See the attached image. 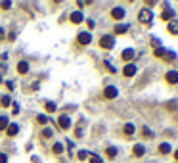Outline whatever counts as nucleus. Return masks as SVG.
<instances>
[{
  "label": "nucleus",
  "instance_id": "c756f323",
  "mask_svg": "<svg viewBox=\"0 0 178 163\" xmlns=\"http://www.w3.org/2000/svg\"><path fill=\"white\" fill-rule=\"evenodd\" d=\"M178 108V104H176V100H170L169 104H167V109H170V111H174Z\"/></svg>",
  "mask_w": 178,
  "mask_h": 163
},
{
  "label": "nucleus",
  "instance_id": "423d86ee",
  "mask_svg": "<svg viewBox=\"0 0 178 163\" xmlns=\"http://www.w3.org/2000/svg\"><path fill=\"white\" fill-rule=\"evenodd\" d=\"M136 71H138V67L134 65V63H126V65L123 67V75L125 77H134V75H136Z\"/></svg>",
  "mask_w": 178,
  "mask_h": 163
},
{
  "label": "nucleus",
  "instance_id": "9d476101",
  "mask_svg": "<svg viewBox=\"0 0 178 163\" xmlns=\"http://www.w3.org/2000/svg\"><path fill=\"white\" fill-rule=\"evenodd\" d=\"M134 56H136V52H134L132 48H125L123 54H121V58H123L125 61H130V60H134Z\"/></svg>",
  "mask_w": 178,
  "mask_h": 163
},
{
  "label": "nucleus",
  "instance_id": "f257e3e1",
  "mask_svg": "<svg viewBox=\"0 0 178 163\" xmlns=\"http://www.w3.org/2000/svg\"><path fill=\"white\" fill-rule=\"evenodd\" d=\"M100 46H102L104 50H111V48L115 46V39H113L111 35H104V37L100 39Z\"/></svg>",
  "mask_w": 178,
  "mask_h": 163
},
{
  "label": "nucleus",
  "instance_id": "e433bc0d",
  "mask_svg": "<svg viewBox=\"0 0 178 163\" xmlns=\"http://www.w3.org/2000/svg\"><path fill=\"white\" fill-rule=\"evenodd\" d=\"M6 87H8V90H13V88H16V84H13L12 81H6Z\"/></svg>",
  "mask_w": 178,
  "mask_h": 163
},
{
  "label": "nucleus",
  "instance_id": "9b49d317",
  "mask_svg": "<svg viewBox=\"0 0 178 163\" xmlns=\"http://www.w3.org/2000/svg\"><path fill=\"white\" fill-rule=\"evenodd\" d=\"M71 23H75V25H79V23H82V12H73V13H71Z\"/></svg>",
  "mask_w": 178,
  "mask_h": 163
},
{
  "label": "nucleus",
  "instance_id": "1a4fd4ad",
  "mask_svg": "<svg viewBox=\"0 0 178 163\" xmlns=\"http://www.w3.org/2000/svg\"><path fill=\"white\" fill-rule=\"evenodd\" d=\"M173 17H174V10L170 8V6H165V10L161 13V19L163 21H173Z\"/></svg>",
  "mask_w": 178,
  "mask_h": 163
},
{
  "label": "nucleus",
  "instance_id": "0eeeda50",
  "mask_svg": "<svg viewBox=\"0 0 178 163\" xmlns=\"http://www.w3.org/2000/svg\"><path fill=\"white\" fill-rule=\"evenodd\" d=\"M125 16H126V10H125V8H119V6H117V8H113V10H111V17H113V19H117V21H121Z\"/></svg>",
  "mask_w": 178,
  "mask_h": 163
},
{
  "label": "nucleus",
  "instance_id": "4468645a",
  "mask_svg": "<svg viewBox=\"0 0 178 163\" xmlns=\"http://www.w3.org/2000/svg\"><path fill=\"white\" fill-rule=\"evenodd\" d=\"M170 152H173V148H170L169 142H161V144H159V154L165 155V154H170Z\"/></svg>",
  "mask_w": 178,
  "mask_h": 163
},
{
  "label": "nucleus",
  "instance_id": "b1692460",
  "mask_svg": "<svg viewBox=\"0 0 178 163\" xmlns=\"http://www.w3.org/2000/svg\"><path fill=\"white\" fill-rule=\"evenodd\" d=\"M52 150H54V154H58V155H60V154L63 152V144H61V142H56Z\"/></svg>",
  "mask_w": 178,
  "mask_h": 163
},
{
  "label": "nucleus",
  "instance_id": "20e7f679",
  "mask_svg": "<svg viewBox=\"0 0 178 163\" xmlns=\"http://www.w3.org/2000/svg\"><path fill=\"white\" fill-rule=\"evenodd\" d=\"M104 96L107 98V100H115V98L119 96V90H117V87H113V84H107V87L104 88Z\"/></svg>",
  "mask_w": 178,
  "mask_h": 163
},
{
  "label": "nucleus",
  "instance_id": "7ed1b4c3",
  "mask_svg": "<svg viewBox=\"0 0 178 163\" xmlns=\"http://www.w3.org/2000/svg\"><path fill=\"white\" fill-rule=\"evenodd\" d=\"M58 125H60V129H63V131H69L71 129V117L67 115V113H63V115H60L58 117Z\"/></svg>",
  "mask_w": 178,
  "mask_h": 163
},
{
  "label": "nucleus",
  "instance_id": "f03ea898",
  "mask_svg": "<svg viewBox=\"0 0 178 163\" xmlns=\"http://www.w3.org/2000/svg\"><path fill=\"white\" fill-rule=\"evenodd\" d=\"M151 19H153V12L147 10V8H144L138 13V21H140V23H151Z\"/></svg>",
  "mask_w": 178,
  "mask_h": 163
},
{
  "label": "nucleus",
  "instance_id": "bb28decb",
  "mask_svg": "<svg viewBox=\"0 0 178 163\" xmlns=\"http://www.w3.org/2000/svg\"><path fill=\"white\" fill-rule=\"evenodd\" d=\"M142 134H144L146 138H153V132L147 129V127H142Z\"/></svg>",
  "mask_w": 178,
  "mask_h": 163
},
{
  "label": "nucleus",
  "instance_id": "2f4dec72",
  "mask_svg": "<svg viewBox=\"0 0 178 163\" xmlns=\"http://www.w3.org/2000/svg\"><path fill=\"white\" fill-rule=\"evenodd\" d=\"M105 67L109 69V73H117V69H115V65H111V61H105Z\"/></svg>",
  "mask_w": 178,
  "mask_h": 163
},
{
  "label": "nucleus",
  "instance_id": "6ab92c4d",
  "mask_svg": "<svg viewBox=\"0 0 178 163\" xmlns=\"http://www.w3.org/2000/svg\"><path fill=\"white\" fill-rule=\"evenodd\" d=\"M8 125H10V119L6 115H0V131H6V129H8Z\"/></svg>",
  "mask_w": 178,
  "mask_h": 163
},
{
  "label": "nucleus",
  "instance_id": "6e6552de",
  "mask_svg": "<svg viewBox=\"0 0 178 163\" xmlns=\"http://www.w3.org/2000/svg\"><path fill=\"white\" fill-rule=\"evenodd\" d=\"M77 40H79V44L86 46V44H90V42H92V35L90 33H79V35H77Z\"/></svg>",
  "mask_w": 178,
  "mask_h": 163
},
{
  "label": "nucleus",
  "instance_id": "aec40b11",
  "mask_svg": "<svg viewBox=\"0 0 178 163\" xmlns=\"http://www.w3.org/2000/svg\"><path fill=\"white\" fill-rule=\"evenodd\" d=\"M153 56H155V58H165V56H167V50H165L163 46H159V48H155V50H153Z\"/></svg>",
  "mask_w": 178,
  "mask_h": 163
},
{
  "label": "nucleus",
  "instance_id": "2eb2a0df",
  "mask_svg": "<svg viewBox=\"0 0 178 163\" xmlns=\"http://www.w3.org/2000/svg\"><path fill=\"white\" fill-rule=\"evenodd\" d=\"M132 154L136 155V157H142V155L146 154V148L142 146V144H136V146H134V150H132Z\"/></svg>",
  "mask_w": 178,
  "mask_h": 163
},
{
  "label": "nucleus",
  "instance_id": "ddd939ff",
  "mask_svg": "<svg viewBox=\"0 0 178 163\" xmlns=\"http://www.w3.org/2000/svg\"><path fill=\"white\" fill-rule=\"evenodd\" d=\"M17 73H21V75L29 73V63H27V61H19L17 63Z\"/></svg>",
  "mask_w": 178,
  "mask_h": 163
},
{
  "label": "nucleus",
  "instance_id": "f704fd0d",
  "mask_svg": "<svg viewBox=\"0 0 178 163\" xmlns=\"http://www.w3.org/2000/svg\"><path fill=\"white\" fill-rule=\"evenodd\" d=\"M151 44H153L155 48H159V46H161V40H159V39H151Z\"/></svg>",
  "mask_w": 178,
  "mask_h": 163
},
{
  "label": "nucleus",
  "instance_id": "a878e982",
  "mask_svg": "<svg viewBox=\"0 0 178 163\" xmlns=\"http://www.w3.org/2000/svg\"><path fill=\"white\" fill-rule=\"evenodd\" d=\"M56 109H58V106H56L54 102H46V111H50V113H54Z\"/></svg>",
  "mask_w": 178,
  "mask_h": 163
},
{
  "label": "nucleus",
  "instance_id": "58836bf2",
  "mask_svg": "<svg viewBox=\"0 0 178 163\" xmlns=\"http://www.w3.org/2000/svg\"><path fill=\"white\" fill-rule=\"evenodd\" d=\"M31 161H33V163H40V157H33Z\"/></svg>",
  "mask_w": 178,
  "mask_h": 163
},
{
  "label": "nucleus",
  "instance_id": "4c0bfd02",
  "mask_svg": "<svg viewBox=\"0 0 178 163\" xmlns=\"http://www.w3.org/2000/svg\"><path fill=\"white\" fill-rule=\"evenodd\" d=\"M6 37V33H4V29H2V27H0V40H2Z\"/></svg>",
  "mask_w": 178,
  "mask_h": 163
},
{
  "label": "nucleus",
  "instance_id": "393cba45",
  "mask_svg": "<svg viewBox=\"0 0 178 163\" xmlns=\"http://www.w3.org/2000/svg\"><path fill=\"white\" fill-rule=\"evenodd\" d=\"M0 104H2L4 108H8V106L12 104V98L10 96H2V98H0Z\"/></svg>",
  "mask_w": 178,
  "mask_h": 163
},
{
  "label": "nucleus",
  "instance_id": "dca6fc26",
  "mask_svg": "<svg viewBox=\"0 0 178 163\" xmlns=\"http://www.w3.org/2000/svg\"><path fill=\"white\" fill-rule=\"evenodd\" d=\"M123 131H125V134H126V136H132V134H134V132H136V127H134L132 123H126Z\"/></svg>",
  "mask_w": 178,
  "mask_h": 163
},
{
  "label": "nucleus",
  "instance_id": "ea45409f",
  "mask_svg": "<svg viewBox=\"0 0 178 163\" xmlns=\"http://www.w3.org/2000/svg\"><path fill=\"white\" fill-rule=\"evenodd\" d=\"M174 157H176V163H178V150L174 152Z\"/></svg>",
  "mask_w": 178,
  "mask_h": 163
},
{
  "label": "nucleus",
  "instance_id": "c9c22d12",
  "mask_svg": "<svg viewBox=\"0 0 178 163\" xmlns=\"http://www.w3.org/2000/svg\"><path fill=\"white\" fill-rule=\"evenodd\" d=\"M0 163H8V155L6 154H0Z\"/></svg>",
  "mask_w": 178,
  "mask_h": 163
},
{
  "label": "nucleus",
  "instance_id": "f8f14e48",
  "mask_svg": "<svg viewBox=\"0 0 178 163\" xmlns=\"http://www.w3.org/2000/svg\"><path fill=\"white\" fill-rule=\"evenodd\" d=\"M17 132H19V127H17L16 123H10L8 129H6V134H8V136H16Z\"/></svg>",
  "mask_w": 178,
  "mask_h": 163
},
{
  "label": "nucleus",
  "instance_id": "473e14b6",
  "mask_svg": "<svg viewBox=\"0 0 178 163\" xmlns=\"http://www.w3.org/2000/svg\"><path fill=\"white\" fill-rule=\"evenodd\" d=\"M0 8H2L4 12H6V10H10V8H12V2H0Z\"/></svg>",
  "mask_w": 178,
  "mask_h": 163
},
{
  "label": "nucleus",
  "instance_id": "a211bd4d",
  "mask_svg": "<svg viewBox=\"0 0 178 163\" xmlns=\"http://www.w3.org/2000/svg\"><path fill=\"white\" fill-rule=\"evenodd\" d=\"M105 154H107V157H109V159H113V157H117V154H119V150H117L115 146H109L107 150H105Z\"/></svg>",
  "mask_w": 178,
  "mask_h": 163
},
{
  "label": "nucleus",
  "instance_id": "5701e85b",
  "mask_svg": "<svg viewBox=\"0 0 178 163\" xmlns=\"http://www.w3.org/2000/svg\"><path fill=\"white\" fill-rule=\"evenodd\" d=\"M54 134V131L50 129V127H44V129H42V138H50Z\"/></svg>",
  "mask_w": 178,
  "mask_h": 163
},
{
  "label": "nucleus",
  "instance_id": "f3484780",
  "mask_svg": "<svg viewBox=\"0 0 178 163\" xmlns=\"http://www.w3.org/2000/svg\"><path fill=\"white\" fill-rule=\"evenodd\" d=\"M126 31H129V25H125V23L115 25V35H125Z\"/></svg>",
  "mask_w": 178,
  "mask_h": 163
},
{
  "label": "nucleus",
  "instance_id": "c85d7f7f",
  "mask_svg": "<svg viewBox=\"0 0 178 163\" xmlns=\"http://www.w3.org/2000/svg\"><path fill=\"white\" fill-rule=\"evenodd\" d=\"M37 121H38V125H46V123H48V117L44 115V113H42V115L37 117Z\"/></svg>",
  "mask_w": 178,
  "mask_h": 163
},
{
  "label": "nucleus",
  "instance_id": "4be33fe9",
  "mask_svg": "<svg viewBox=\"0 0 178 163\" xmlns=\"http://www.w3.org/2000/svg\"><path fill=\"white\" fill-rule=\"evenodd\" d=\"M88 161H90V163H104V159L100 157V155H96V154H90V155H88Z\"/></svg>",
  "mask_w": 178,
  "mask_h": 163
},
{
  "label": "nucleus",
  "instance_id": "a19ab883",
  "mask_svg": "<svg viewBox=\"0 0 178 163\" xmlns=\"http://www.w3.org/2000/svg\"><path fill=\"white\" fill-rule=\"evenodd\" d=\"M0 83H2V77H0Z\"/></svg>",
  "mask_w": 178,
  "mask_h": 163
},
{
  "label": "nucleus",
  "instance_id": "7c9ffc66",
  "mask_svg": "<svg viewBox=\"0 0 178 163\" xmlns=\"http://www.w3.org/2000/svg\"><path fill=\"white\" fill-rule=\"evenodd\" d=\"M165 60H169V61H174V60H176V54H174V52H167Z\"/></svg>",
  "mask_w": 178,
  "mask_h": 163
},
{
  "label": "nucleus",
  "instance_id": "412c9836",
  "mask_svg": "<svg viewBox=\"0 0 178 163\" xmlns=\"http://www.w3.org/2000/svg\"><path fill=\"white\" fill-rule=\"evenodd\" d=\"M169 33L170 35H178V21H170L169 23Z\"/></svg>",
  "mask_w": 178,
  "mask_h": 163
},
{
  "label": "nucleus",
  "instance_id": "39448f33",
  "mask_svg": "<svg viewBox=\"0 0 178 163\" xmlns=\"http://www.w3.org/2000/svg\"><path fill=\"white\" fill-rule=\"evenodd\" d=\"M165 81H167L169 84H178V71H176V69H170V71H167Z\"/></svg>",
  "mask_w": 178,
  "mask_h": 163
},
{
  "label": "nucleus",
  "instance_id": "cd10ccee",
  "mask_svg": "<svg viewBox=\"0 0 178 163\" xmlns=\"http://www.w3.org/2000/svg\"><path fill=\"white\" fill-rule=\"evenodd\" d=\"M88 155H90V154H88V152H86V150H81V152H79V154H77V157H79V159H81V161H84V159H86V157H88Z\"/></svg>",
  "mask_w": 178,
  "mask_h": 163
},
{
  "label": "nucleus",
  "instance_id": "72a5a7b5",
  "mask_svg": "<svg viewBox=\"0 0 178 163\" xmlns=\"http://www.w3.org/2000/svg\"><path fill=\"white\" fill-rule=\"evenodd\" d=\"M86 25H88V29H94V27H96V21L94 19H86Z\"/></svg>",
  "mask_w": 178,
  "mask_h": 163
}]
</instances>
